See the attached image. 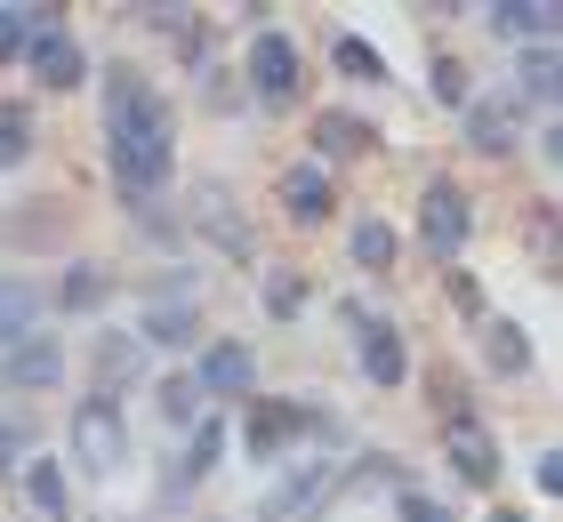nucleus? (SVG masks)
Masks as SVG:
<instances>
[{
    "label": "nucleus",
    "instance_id": "nucleus-18",
    "mask_svg": "<svg viewBox=\"0 0 563 522\" xmlns=\"http://www.w3.org/2000/svg\"><path fill=\"white\" fill-rule=\"evenodd\" d=\"M467 129H475V145H516V104H483Z\"/></svg>",
    "mask_w": 563,
    "mask_h": 522
},
{
    "label": "nucleus",
    "instance_id": "nucleus-27",
    "mask_svg": "<svg viewBox=\"0 0 563 522\" xmlns=\"http://www.w3.org/2000/svg\"><path fill=\"white\" fill-rule=\"evenodd\" d=\"M434 97H443V104H467V73H459L451 57L434 65Z\"/></svg>",
    "mask_w": 563,
    "mask_h": 522
},
{
    "label": "nucleus",
    "instance_id": "nucleus-5",
    "mask_svg": "<svg viewBox=\"0 0 563 522\" xmlns=\"http://www.w3.org/2000/svg\"><path fill=\"white\" fill-rule=\"evenodd\" d=\"M250 73H258L266 97H290L298 89V48L282 41V33H258V41H250Z\"/></svg>",
    "mask_w": 563,
    "mask_h": 522
},
{
    "label": "nucleus",
    "instance_id": "nucleus-9",
    "mask_svg": "<svg viewBox=\"0 0 563 522\" xmlns=\"http://www.w3.org/2000/svg\"><path fill=\"white\" fill-rule=\"evenodd\" d=\"M282 209H290L298 225H314L322 209H330V177L322 169H290V177H282Z\"/></svg>",
    "mask_w": 563,
    "mask_h": 522
},
{
    "label": "nucleus",
    "instance_id": "nucleus-3",
    "mask_svg": "<svg viewBox=\"0 0 563 522\" xmlns=\"http://www.w3.org/2000/svg\"><path fill=\"white\" fill-rule=\"evenodd\" d=\"M419 242H427L434 257H459V242H467V193H459V186H434V193H427Z\"/></svg>",
    "mask_w": 563,
    "mask_h": 522
},
{
    "label": "nucleus",
    "instance_id": "nucleus-22",
    "mask_svg": "<svg viewBox=\"0 0 563 522\" xmlns=\"http://www.w3.org/2000/svg\"><path fill=\"white\" fill-rule=\"evenodd\" d=\"M354 257H363V266H387V257H395V233H387V225H354Z\"/></svg>",
    "mask_w": 563,
    "mask_h": 522
},
{
    "label": "nucleus",
    "instance_id": "nucleus-10",
    "mask_svg": "<svg viewBox=\"0 0 563 522\" xmlns=\"http://www.w3.org/2000/svg\"><path fill=\"white\" fill-rule=\"evenodd\" d=\"M33 290H24V281H0V354L16 346V337H33Z\"/></svg>",
    "mask_w": 563,
    "mask_h": 522
},
{
    "label": "nucleus",
    "instance_id": "nucleus-15",
    "mask_svg": "<svg viewBox=\"0 0 563 522\" xmlns=\"http://www.w3.org/2000/svg\"><path fill=\"white\" fill-rule=\"evenodd\" d=\"M33 153V113L24 104H0V169H16Z\"/></svg>",
    "mask_w": 563,
    "mask_h": 522
},
{
    "label": "nucleus",
    "instance_id": "nucleus-16",
    "mask_svg": "<svg viewBox=\"0 0 563 522\" xmlns=\"http://www.w3.org/2000/svg\"><path fill=\"white\" fill-rule=\"evenodd\" d=\"M322 490H330V475H322V466H306L290 490H274V499H266V514H298V507H314Z\"/></svg>",
    "mask_w": 563,
    "mask_h": 522
},
{
    "label": "nucleus",
    "instance_id": "nucleus-6",
    "mask_svg": "<svg viewBox=\"0 0 563 522\" xmlns=\"http://www.w3.org/2000/svg\"><path fill=\"white\" fill-rule=\"evenodd\" d=\"M24 48H33V65H41L48 89H73V81H81V48H73L65 33H33Z\"/></svg>",
    "mask_w": 563,
    "mask_h": 522
},
{
    "label": "nucleus",
    "instance_id": "nucleus-4",
    "mask_svg": "<svg viewBox=\"0 0 563 522\" xmlns=\"http://www.w3.org/2000/svg\"><path fill=\"white\" fill-rule=\"evenodd\" d=\"M0 378H9V386H24V395L57 386V378H65V354H57V337H16V346L0 354Z\"/></svg>",
    "mask_w": 563,
    "mask_h": 522
},
{
    "label": "nucleus",
    "instance_id": "nucleus-1",
    "mask_svg": "<svg viewBox=\"0 0 563 522\" xmlns=\"http://www.w3.org/2000/svg\"><path fill=\"white\" fill-rule=\"evenodd\" d=\"M106 137H113V177H121L130 193H153V186L169 177V104L153 97L137 73H113Z\"/></svg>",
    "mask_w": 563,
    "mask_h": 522
},
{
    "label": "nucleus",
    "instance_id": "nucleus-29",
    "mask_svg": "<svg viewBox=\"0 0 563 522\" xmlns=\"http://www.w3.org/2000/svg\"><path fill=\"white\" fill-rule=\"evenodd\" d=\"M266 298H274V313H298V274H274Z\"/></svg>",
    "mask_w": 563,
    "mask_h": 522
},
{
    "label": "nucleus",
    "instance_id": "nucleus-19",
    "mask_svg": "<svg viewBox=\"0 0 563 522\" xmlns=\"http://www.w3.org/2000/svg\"><path fill=\"white\" fill-rule=\"evenodd\" d=\"M41 24H48L41 9H0V57H16V48L41 33Z\"/></svg>",
    "mask_w": 563,
    "mask_h": 522
},
{
    "label": "nucleus",
    "instance_id": "nucleus-30",
    "mask_svg": "<svg viewBox=\"0 0 563 522\" xmlns=\"http://www.w3.org/2000/svg\"><path fill=\"white\" fill-rule=\"evenodd\" d=\"M402 522H443V514H434L427 499H402Z\"/></svg>",
    "mask_w": 563,
    "mask_h": 522
},
{
    "label": "nucleus",
    "instance_id": "nucleus-23",
    "mask_svg": "<svg viewBox=\"0 0 563 522\" xmlns=\"http://www.w3.org/2000/svg\"><path fill=\"white\" fill-rule=\"evenodd\" d=\"M97 298H106V274H97V266H73V274H65V306H97Z\"/></svg>",
    "mask_w": 563,
    "mask_h": 522
},
{
    "label": "nucleus",
    "instance_id": "nucleus-32",
    "mask_svg": "<svg viewBox=\"0 0 563 522\" xmlns=\"http://www.w3.org/2000/svg\"><path fill=\"white\" fill-rule=\"evenodd\" d=\"M492 522H523V514H492Z\"/></svg>",
    "mask_w": 563,
    "mask_h": 522
},
{
    "label": "nucleus",
    "instance_id": "nucleus-11",
    "mask_svg": "<svg viewBox=\"0 0 563 522\" xmlns=\"http://www.w3.org/2000/svg\"><path fill=\"white\" fill-rule=\"evenodd\" d=\"M363 378L402 386V337H395V330H371V337H363Z\"/></svg>",
    "mask_w": 563,
    "mask_h": 522
},
{
    "label": "nucleus",
    "instance_id": "nucleus-25",
    "mask_svg": "<svg viewBox=\"0 0 563 522\" xmlns=\"http://www.w3.org/2000/svg\"><path fill=\"white\" fill-rule=\"evenodd\" d=\"M145 330H153V337H186V330H194V306H153Z\"/></svg>",
    "mask_w": 563,
    "mask_h": 522
},
{
    "label": "nucleus",
    "instance_id": "nucleus-24",
    "mask_svg": "<svg viewBox=\"0 0 563 522\" xmlns=\"http://www.w3.org/2000/svg\"><path fill=\"white\" fill-rule=\"evenodd\" d=\"M322 145H371V129L346 121V113H322Z\"/></svg>",
    "mask_w": 563,
    "mask_h": 522
},
{
    "label": "nucleus",
    "instance_id": "nucleus-28",
    "mask_svg": "<svg viewBox=\"0 0 563 522\" xmlns=\"http://www.w3.org/2000/svg\"><path fill=\"white\" fill-rule=\"evenodd\" d=\"M339 65H346V73H363V81H371V73H378V57H371V48H363V41H346V48H339Z\"/></svg>",
    "mask_w": 563,
    "mask_h": 522
},
{
    "label": "nucleus",
    "instance_id": "nucleus-13",
    "mask_svg": "<svg viewBox=\"0 0 563 522\" xmlns=\"http://www.w3.org/2000/svg\"><path fill=\"white\" fill-rule=\"evenodd\" d=\"M492 24H499V33H516V41H540L548 24H555V9H548V0H516V9L499 0V9H492Z\"/></svg>",
    "mask_w": 563,
    "mask_h": 522
},
{
    "label": "nucleus",
    "instance_id": "nucleus-14",
    "mask_svg": "<svg viewBox=\"0 0 563 522\" xmlns=\"http://www.w3.org/2000/svg\"><path fill=\"white\" fill-rule=\"evenodd\" d=\"M298 418H306L298 402H258V418H250V451H274V442L290 434Z\"/></svg>",
    "mask_w": 563,
    "mask_h": 522
},
{
    "label": "nucleus",
    "instance_id": "nucleus-17",
    "mask_svg": "<svg viewBox=\"0 0 563 522\" xmlns=\"http://www.w3.org/2000/svg\"><path fill=\"white\" fill-rule=\"evenodd\" d=\"M523 97L555 104V48H523Z\"/></svg>",
    "mask_w": 563,
    "mask_h": 522
},
{
    "label": "nucleus",
    "instance_id": "nucleus-26",
    "mask_svg": "<svg viewBox=\"0 0 563 522\" xmlns=\"http://www.w3.org/2000/svg\"><path fill=\"white\" fill-rule=\"evenodd\" d=\"M492 362H499V370H523V330H492Z\"/></svg>",
    "mask_w": 563,
    "mask_h": 522
},
{
    "label": "nucleus",
    "instance_id": "nucleus-31",
    "mask_svg": "<svg viewBox=\"0 0 563 522\" xmlns=\"http://www.w3.org/2000/svg\"><path fill=\"white\" fill-rule=\"evenodd\" d=\"M9 458H16V434H9V426H0V466H9Z\"/></svg>",
    "mask_w": 563,
    "mask_h": 522
},
{
    "label": "nucleus",
    "instance_id": "nucleus-2",
    "mask_svg": "<svg viewBox=\"0 0 563 522\" xmlns=\"http://www.w3.org/2000/svg\"><path fill=\"white\" fill-rule=\"evenodd\" d=\"M73 451H81L89 475H121V458H130V426H121V410L106 395L73 410Z\"/></svg>",
    "mask_w": 563,
    "mask_h": 522
},
{
    "label": "nucleus",
    "instance_id": "nucleus-20",
    "mask_svg": "<svg viewBox=\"0 0 563 522\" xmlns=\"http://www.w3.org/2000/svg\"><path fill=\"white\" fill-rule=\"evenodd\" d=\"M137 370H145V354H137V337H106V378H113V386H130Z\"/></svg>",
    "mask_w": 563,
    "mask_h": 522
},
{
    "label": "nucleus",
    "instance_id": "nucleus-8",
    "mask_svg": "<svg viewBox=\"0 0 563 522\" xmlns=\"http://www.w3.org/2000/svg\"><path fill=\"white\" fill-rule=\"evenodd\" d=\"M24 499H33L48 522L73 514V490H65V475H57V458H33V466H24Z\"/></svg>",
    "mask_w": 563,
    "mask_h": 522
},
{
    "label": "nucleus",
    "instance_id": "nucleus-7",
    "mask_svg": "<svg viewBox=\"0 0 563 522\" xmlns=\"http://www.w3.org/2000/svg\"><path fill=\"white\" fill-rule=\"evenodd\" d=\"M194 386H201V395H210V386H218V395H242V386H250V346H210L201 370H194Z\"/></svg>",
    "mask_w": 563,
    "mask_h": 522
},
{
    "label": "nucleus",
    "instance_id": "nucleus-21",
    "mask_svg": "<svg viewBox=\"0 0 563 522\" xmlns=\"http://www.w3.org/2000/svg\"><path fill=\"white\" fill-rule=\"evenodd\" d=\"M162 410L177 418V426H194V418H201V386H194V378H169V386H162Z\"/></svg>",
    "mask_w": 563,
    "mask_h": 522
},
{
    "label": "nucleus",
    "instance_id": "nucleus-12",
    "mask_svg": "<svg viewBox=\"0 0 563 522\" xmlns=\"http://www.w3.org/2000/svg\"><path fill=\"white\" fill-rule=\"evenodd\" d=\"M451 458H459V475H467V482H492V442H483L467 418H451Z\"/></svg>",
    "mask_w": 563,
    "mask_h": 522
}]
</instances>
